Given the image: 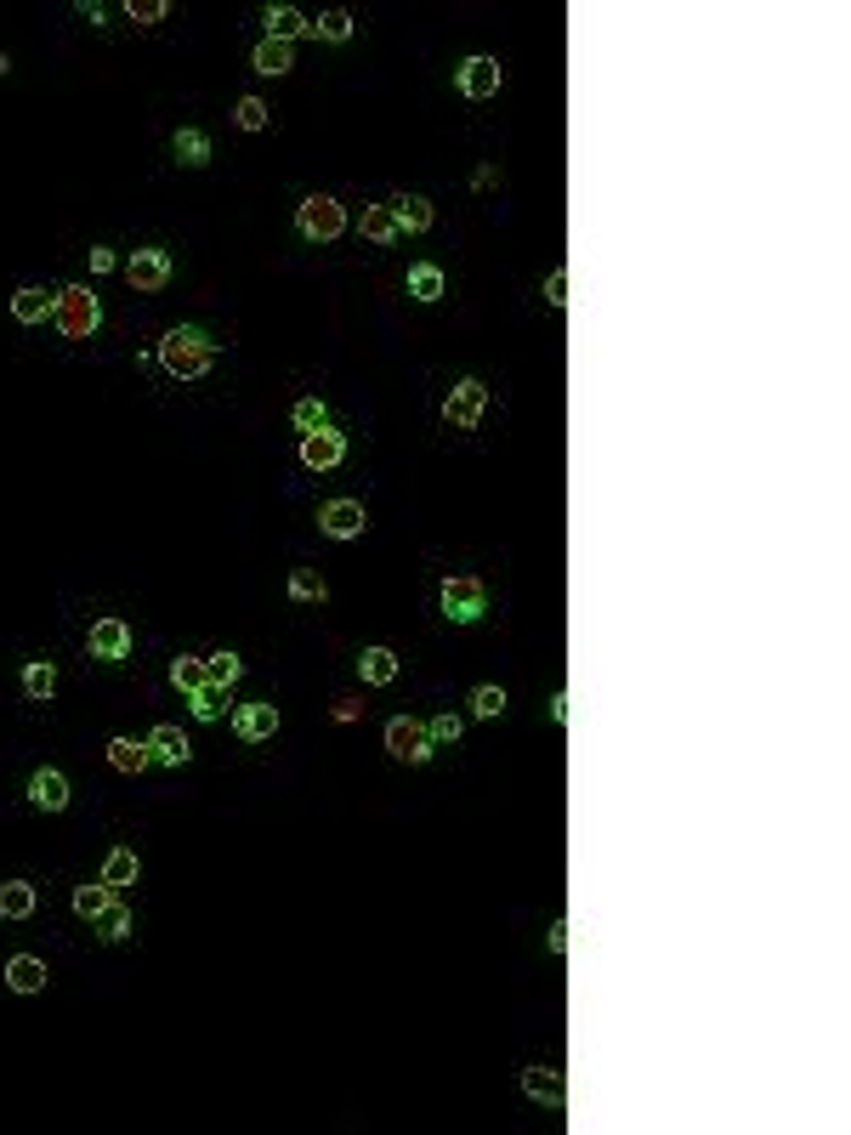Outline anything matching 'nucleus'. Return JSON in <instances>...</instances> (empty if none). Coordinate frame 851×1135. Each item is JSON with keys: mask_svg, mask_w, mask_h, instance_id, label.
Here are the masks:
<instances>
[{"mask_svg": "<svg viewBox=\"0 0 851 1135\" xmlns=\"http://www.w3.org/2000/svg\"><path fill=\"white\" fill-rule=\"evenodd\" d=\"M210 358H216V341L205 330H193V324H182V330H171L159 341V364L171 369L176 381H199L210 369Z\"/></svg>", "mask_w": 851, "mask_h": 1135, "instance_id": "nucleus-1", "label": "nucleus"}, {"mask_svg": "<svg viewBox=\"0 0 851 1135\" xmlns=\"http://www.w3.org/2000/svg\"><path fill=\"white\" fill-rule=\"evenodd\" d=\"M57 330L69 335V341H86L97 324H103V301L91 296L86 284H69V290H57Z\"/></svg>", "mask_w": 851, "mask_h": 1135, "instance_id": "nucleus-2", "label": "nucleus"}, {"mask_svg": "<svg viewBox=\"0 0 851 1135\" xmlns=\"http://www.w3.org/2000/svg\"><path fill=\"white\" fill-rule=\"evenodd\" d=\"M296 227L307 239H318V245H330V239H341V227H347V210L335 205L330 193H313V199H301Z\"/></svg>", "mask_w": 851, "mask_h": 1135, "instance_id": "nucleus-3", "label": "nucleus"}, {"mask_svg": "<svg viewBox=\"0 0 851 1135\" xmlns=\"http://www.w3.org/2000/svg\"><path fill=\"white\" fill-rule=\"evenodd\" d=\"M443 613H449L454 625H477V619L488 613V591H483V579H466V574L443 579Z\"/></svg>", "mask_w": 851, "mask_h": 1135, "instance_id": "nucleus-4", "label": "nucleus"}, {"mask_svg": "<svg viewBox=\"0 0 851 1135\" xmlns=\"http://www.w3.org/2000/svg\"><path fill=\"white\" fill-rule=\"evenodd\" d=\"M386 750L398 755V761H432V733H426V721H415V716H392L386 721Z\"/></svg>", "mask_w": 851, "mask_h": 1135, "instance_id": "nucleus-5", "label": "nucleus"}, {"mask_svg": "<svg viewBox=\"0 0 851 1135\" xmlns=\"http://www.w3.org/2000/svg\"><path fill=\"white\" fill-rule=\"evenodd\" d=\"M483 409H488V386L483 381H454L449 403H443V420H449L454 432H471V426L483 420Z\"/></svg>", "mask_w": 851, "mask_h": 1135, "instance_id": "nucleus-6", "label": "nucleus"}, {"mask_svg": "<svg viewBox=\"0 0 851 1135\" xmlns=\"http://www.w3.org/2000/svg\"><path fill=\"white\" fill-rule=\"evenodd\" d=\"M301 460H307L313 472H335V466L347 460V437L335 432V426H318V432L301 437Z\"/></svg>", "mask_w": 851, "mask_h": 1135, "instance_id": "nucleus-7", "label": "nucleus"}, {"mask_svg": "<svg viewBox=\"0 0 851 1135\" xmlns=\"http://www.w3.org/2000/svg\"><path fill=\"white\" fill-rule=\"evenodd\" d=\"M86 653L103 664H120L125 653H131V630H125V619H97L86 636Z\"/></svg>", "mask_w": 851, "mask_h": 1135, "instance_id": "nucleus-8", "label": "nucleus"}, {"mask_svg": "<svg viewBox=\"0 0 851 1135\" xmlns=\"http://www.w3.org/2000/svg\"><path fill=\"white\" fill-rule=\"evenodd\" d=\"M125 279H131V290H165V279H171V256L165 250H137L131 262H125Z\"/></svg>", "mask_w": 851, "mask_h": 1135, "instance_id": "nucleus-9", "label": "nucleus"}, {"mask_svg": "<svg viewBox=\"0 0 851 1135\" xmlns=\"http://www.w3.org/2000/svg\"><path fill=\"white\" fill-rule=\"evenodd\" d=\"M364 506L358 500H330V506L318 511V528L330 534V540H352V534H364Z\"/></svg>", "mask_w": 851, "mask_h": 1135, "instance_id": "nucleus-10", "label": "nucleus"}, {"mask_svg": "<svg viewBox=\"0 0 851 1135\" xmlns=\"http://www.w3.org/2000/svg\"><path fill=\"white\" fill-rule=\"evenodd\" d=\"M233 733H239L244 744H267V738L278 733V710H273V704H239Z\"/></svg>", "mask_w": 851, "mask_h": 1135, "instance_id": "nucleus-11", "label": "nucleus"}, {"mask_svg": "<svg viewBox=\"0 0 851 1135\" xmlns=\"http://www.w3.org/2000/svg\"><path fill=\"white\" fill-rule=\"evenodd\" d=\"M29 801H35L40 812H63V806H69V778L52 772V767H40L35 778H29Z\"/></svg>", "mask_w": 851, "mask_h": 1135, "instance_id": "nucleus-12", "label": "nucleus"}, {"mask_svg": "<svg viewBox=\"0 0 851 1135\" xmlns=\"http://www.w3.org/2000/svg\"><path fill=\"white\" fill-rule=\"evenodd\" d=\"M460 91H466V97H494V91H500V63H494V57L460 63Z\"/></svg>", "mask_w": 851, "mask_h": 1135, "instance_id": "nucleus-13", "label": "nucleus"}, {"mask_svg": "<svg viewBox=\"0 0 851 1135\" xmlns=\"http://www.w3.org/2000/svg\"><path fill=\"white\" fill-rule=\"evenodd\" d=\"M148 755L165 761V767H188L193 744L182 738V727H154V733H148Z\"/></svg>", "mask_w": 851, "mask_h": 1135, "instance_id": "nucleus-14", "label": "nucleus"}, {"mask_svg": "<svg viewBox=\"0 0 851 1135\" xmlns=\"http://www.w3.org/2000/svg\"><path fill=\"white\" fill-rule=\"evenodd\" d=\"M52 313H57V296H46L40 284H29V290L12 296V318H18V324H46Z\"/></svg>", "mask_w": 851, "mask_h": 1135, "instance_id": "nucleus-15", "label": "nucleus"}, {"mask_svg": "<svg viewBox=\"0 0 851 1135\" xmlns=\"http://www.w3.org/2000/svg\"><path fill=\"white\" fill-rule=\"evenodd\" d=\"M358 670H364L369 687H392V681H398V653H392V647H364V653H358Z\"/></svg>", "mask_w": 851, "mask_h": 1135, "instance_id": "nucleus-16", "label": "nucleus"}, {"mask_svg": "<svg viewBox=\"0 0 851 1135\" xmlns=\"http://www.w3.org/2000/svg\"><path fill=\"white\" fill-rule=\"evenodd\" d=\"M522 1090L545 1107H562V1073L556 1067H522Z\"/></svg>", "mask_w": 851, "mask_h": 1135, "instance_id": "nucleus-17", "label": "nucleus"}, {"mask_svg": "<svg viewBox=\"0 0 851 1135\" xmlns=\"http://www.w3.org/2000/svg\"><path fill=\"white\" fill-rule=\"evenodd\" d=\"M386 210L398 216V227H403V233H426V227H432V205H426L420 193H398V199H392Z\"/></svg>", "mask_w": 851, "mask_h": 1135, "instance_id": "nucleus-18", "label": "nucleus"}, {"mask_svg": "<svg viewBox=\"0 0 851 1135\" xmlns=\"http://www.w3.org/2000/svg\"><path fill=\"white\" fill-rule=\"evenodd\" d=\"M296 35H313V23L301 18L296 6H267V40H284V46H290Z\"/></svg>", "mask_w": 851, "mask_h": 1135, "instance_id": "nucleus-19", "label": "nucleus"}, {"mask_svg": "<svg viewBox=\"0 0 851 1135\" xmlns=\"http://www.w3.org/2000/svg\"><path fill=\"white\" fill-rule=\"evenodd\" d=\"M35 914V886L29 880H6L0 886V920H29Z\"/></svg>", "mask_w": 851, "mask_h": 1135, "instance_id": "nucleus-20", "label": "nucleus"}, {"mask_svg": "<svg viewBox=\"0 0 851 1135\" xmlns=\"http://www.w3.org/2000/svg\"><path fill=\"white\" fill-rule=\"evenodd\" d=\"M364 239H369V245H398V239H403L398 216H392L386 205H369L364 210Z\"/></svg>", "mask_w": 851, "mask_h": 1135, "instance_id": "nucleus-21", "label": "nucleus"}, {"mask_svg": "<svg viewBox=\"0 0 851 1135\" xmlns=\"http://www.w3.org/2000/svg\"><path fill=\"white\" fill-rule=\"evenodd\" d=\"M91 926H97V937H103V943H125V937H131V908L114 897V903H108L103 914L91 920Z\"/></svg>", "mask_w": 851, "mask_h": 1135, "instance_id": "nucleus-22", "label": "nucleus"}, {"mask_svg": "<svg viewBox=\"0 0 851 1135\" xmlns=\"http://www.w3.org/2000/svg\"><path fill=\"white\" fill-rule=\"evenodd\" d=\"M6 982H12L18 994H40V988H46V965L29 960V954H18V960L6 965Z\"/></svg>", "mask_w": 851, "mask_h": 1135, "instance_id": "nucleus-23", "label": "nucleus"}, {"mask_svg": "<svg viewBox=\"0 0 851 1135\" xmlns=\"http://www.w3.org/2000/svg\"><path fill=\"white\" fill-rule=\"evenodd\" d=\"M409 296L415 301H443V267H432V262L409 267Z\"/></svg>", "mask_w": 851, "mask_h": 1135, "instance_id": "nucleus-24", "label": "nucleus"}, {"mask_svg": "<svg viewBox=\"0 0 851 1135\" xmlns=\"http://www.w3.org/2000/svg\"><path fill=\"white\" fill-rule=\"evenodd\" d=\"M108 761H114V772H142L154 755H148V744H137V738H114V744H108Z\"/></svg>", "mask_w": 851, "mask_h": 1135, "instance_id": "nucleus-25", "label": "nucleus"}, {"mask_svg": "<svg viewBox=\"0 0 851 1135\" xmlns=\"http://www.w3.org/2000/svg\"><path fill=\"white\" fill-rule=\"evenodd\" d=\"M137 880V852L131 846H114V852L103 857V886H131Z\"/></svg>", "mask_w": 851, "mask_h": 1135, "instance_id": "nucleus-26", "label": "nucleus"}, {"mask_svg": "<svg viewBox=\"0 0 851 1135\" xmlns=\"http://www.w3.org/2000/svg\"><path fill=\"white\" fill-rule=\"evenodd\" d=\"M188 704H193V716H199V721H216L227 710V687L205 681V687H193V693H188Z\"/></svg>", "mask_w": 851, "mask_h": 1135, "instance_id": "nucleus-27", "label": "nucleus"}, {"mask_svg": "<svg viewBox=\"0 0 851 1135\" xmlns=\"http://www.w3.org/2000/svg\"><path fill=\"white\" fill-rule=\"evenodd\" d=\"M176 159H182L188 171L210 165V137H205V131H176Z\"/></svg>", "mask_w": 851, "mask_h": 1135, "instance_id": "nucleus-28", "label": "nucleus"}, {"mask_svg": "<svg viewBox=\"0 0 851 1135\" xmlns=\"http://www.w3.org/2000/svg\"><path fill=\"white\" fill-rule=\"evenodd\" d=\"M256 69L261 74H290V69H296V57H290V46H284V40H261V46H256Z\"/></svg>", "mask_w": 851, "mask_h": 1135, "instance_id": "nucleus-29", "label": "nucleus"}, {"mask_svg": "<svg viewBox=\"0 0 851 1135\" xmlns=\"http://www.w3.org/2000/svg\"><path fill=\"white\" fill-rule=\"evenodd\" d=\"M205 659H188V653H182V659H171V687H176V693H193V687H205Z\"/></svg>", "mask_w": 851, "mask_h": 1135, "instance_id": "nucleus-30", "label": "nucleus"}, {"mask_svg": "<svg viewBox=\"0 0 851 1135\" xmlns=\"http://www.w3.org/2000/svg\"><path fill=\"white\" fill-rule=\"evenodd\" d=\"M205 676L216 681V687H233V681L244 676V659H239V653H210V659H205Z\"/></svg>", "mask_w": 851, "mask_h": 1135, "instance_id": "nucleus-31", "label": "nucleus"}, {"mask_svg": "<svg viewBox=\"0 0 851 1135\" xmlns=\"http://www.w3.org/2000/svg\"><path fill=\"white\" fill-rule=\"evenodd\" d=\"M108 903H114V891H108V886H80V891H74V914H80V920H97Z\"/></svg>", "mask_w": 851, "mask_h": 1135, "instance_id": "nucleus-32", "label": "nucleus"}, {"mask_svg": "<svg viewBox=\"0 0 851 1135\" xmlns=\"http://www.w3.org/2000/svg\"><path fill=\"white\" fill-rule=\"evenodd\" d=\"M23 693H29V699H52L57 693V670L52 664H29V670H23Z\"/></svg>", "mask_w": 851, "mask_h": 1135, "instance_id": "nucleus-33", "label": "nucleus"}, {"mask_svg": "<svg viewBox=\"0 0 851 1135\" xmlns=\"http://www.w3.org/2000/svg\"><path fill=\"white\" fill-rule=\"evenodd\" d=\"M290 596H296V602H324V596H330V585H324L313 568H296V574H290Z\"/></svg>", "mask_w": 851, "mask_h": 1135, "instance_id": "nucleus-34", "label": "nucleus"}, {"mask_svg": "<svg viewBox=\"0 0 851 1135\" xmlns=\"http://www.w3.org/2000/svg\"><path fill=\"white\" fill-rule=\"evenodd\" d=\"M313 35H324V40H335V46H341V40H352V18H347V12H324V18L313 23Z\"/></svg>", "mask_w": 851, "mask_h": 1135, "instance_id": "nucleus-35", "label": "nucleus"}, {"mask_svg": "<svg viewBox=\"0 0 851 1135\" xmlns=\"http://www.w3.org/2000/svg\"><path fill=\"white\" fill-rule=\"evenodd\" d=\"M296 426L301 432H318V426H330V409H324L318 398H301L296 403Z\"/></svg>", "mask_w": 851, "mask_h": 1135, "instance_id": "nucleus-36", "label": "nucleus"}, {"mask_svg": "<svg viewBox=\"0 0 851 1135\" xmlns=\"http://www.w3.org/2000/svg\"><path fill=\"white\" fill-rule=\"evenodd\" d=\"M471 710H477V716H500V710H505V693H500V687H477V693H471Z\"/></svg>", "mask_w": 851, "mask_h": 1135, "instance_id": "nucleus-37", "label": "nucleus"}, {"mask_svg": "<svg viewBox=\"0 0 851 1135\" xmlns=\"http://www.w3.org/2000/svg\"><path fill=\"white\" fill-rule=\"evenodd\" d=\"M239 125L244 131H261V125H267V103H261V97H239Z\"/></svg>", "mask_w": 851, "mask_h": 1135, "instance_id": "nucleus-38", "label": "nucleus"}, {"mask_svg": "<svg viewBox=\"0 0 851 1135\" xmlns=\"http://www.w3.org/2000/svg\"><path fill=\"white\" fill-rule=\"evenodd\" d=\"M426 733H432V744H454V738H460V716L449 710V716H437L432 727H426Z\"/></svg>", "mask_w": 851, "mask_h": 1135, "instance_id": "nucleus-39", "label": "nucleus"}, {"mask_svg": "<svg viewBox=\"0 0 851 1135\" xmlns=\"http://www.w3.org/2000/svg\"><path fill=\"white\" fill-rule=\"evenodd\" d=\"M125 12H131V23H159L165 18V0H131Z\"/></svg>", "mask_w": 851, "mask_h": 1135, "instance_id": "nucleus-40", "label": "nucleus"}, {"mask_svg": "<svg viewBox=\"0 0 851 1135\" xmlns=\"http://www.w3.org/2000/svg\"><path fill=\"white\" fill-rule=\"evenodd\" d=\"M545 301H551V307H568V273H562V267L545 279Z\"/></svg>", "mask_w": 851, "mask_h": 1135, "instance_id": "nucleus-41", "label": "nucleus"}, {"mask_svg": "<svg viewBox=\"0 0 851 1135\" xmlns=\"http://www.w3.org/2000/svg\"><path fill=\"white\" fill-rule=\"evenodd\" d=\"M568 931H574L568 920H556V926L545 931V948H551V954H568Z\"/></svg>", "mask_w": 851, "mask_h": 1135, "instance_id": "nucleus-42", "label": "nucleus"}, {"mask_svg": "<svg viewBox=\"0 0 851 1135\" xmlns=\"http://www.w3.org/2000/svg\"><path fill=\"white\" fill-rule=\"evenodd\" d=\"M114 267V250H91V273H108Z\"/></svg>", "mask_w": 851, "mask_h": 1135, "instance_id": "nucleus-43", "label": "nucleus"}, {"mask_svg": "<svg viewBox=\"0 0 851 1135\" xmlns=\"http://www.w3.org/2000/svg\"><path fill=\"white\" fill-rule=\"evenodd\" d=\"M551 721H556V727L568 721V693H556V699H551Z\"/></svg>", "mask_w": 851, "mask_h": 1135, "instance_id": "nucleus-44", "label": "nucleus"}]
</instances>
